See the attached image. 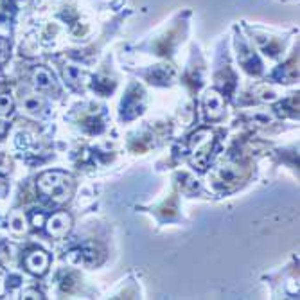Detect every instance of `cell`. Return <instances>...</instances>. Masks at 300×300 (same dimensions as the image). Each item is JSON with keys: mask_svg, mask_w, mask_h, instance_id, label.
Returning a JSON list of instances; mask_svg holds the SVG:
<instances>
[{"mask_svg": "<svg viewBox=\"0 0 300 300\" xmlns=\"http://www.w3.org/2000/svg\"><path fill=\"white\" fill-rule=\"evenodd\" d=\"M38 190L43 196L50 198L54 203H65L74 189L72 178L61 171H47L36 182Z\"/></svg>", "mask_w": 300, "mask_h": 300, "instance_id": "1", "label": "cell"}, {"mask_svg": "<svg viewBox=\"0 0 300 300\" xmlns=\"http://www.w3.org/2000/svg\"><path fill=\"white\" fill-rule=\"evenodd\" d=\"M45 227H47V234L54 239H63L67 234L72 228V217L67 212H56L45 220Z\"/></svg>", "mask_w": 300, "mask_h": 300, "instance_id": "2", "label": "cell"}, {"mask_svg": "<svg viewBox=\"0 0 300 300\" xmlns=\"http://www.w3.org/2000/svg\"><path fill=\"white\" fill-rule=\"evenodd\" d=\"M25 268L29 274L33 275H43L49 268V255L45 254L43 250H33L25 255Z\"/></svg>", "mask_w": 300, "mask_h": 300, "instance_id": "3", "label": "cell"}, {"mask_svg": "<svg viewBox=\"0 0 300 300\" xmlns=\"http://www.w3.org/2000/svg\"><path fill=\"white\" fill-rule=\"evenodd\" d=\"M223 95L217 90H207L203 95V108L207 112V117L210 119H220L223 115Z\"/></svg>", "mask_w": 300, "mask_h": 300, "instance_id": "4", "label": "cell"}, {"mask_svg": "<svg viewBox=\"0 0 300 300\" xmlns=\"http://www.w3.org/2000/svg\"><path fill=\"white\" fill-rule=\"evenodd\" d=\"M72 254L77 255V261L83 262V264H87V266L97 264V262L101 261V257H103V252L99 250V247L97 244H94V243L83 244L79 250L72 252Z\"/></svg>", "mask_w": 300, "mask_h": 300, "instance_id": "5", "label": "cell"}, {"mask_svg": "<svg viewBox=\"0 0 300 300\" xmlns=\"http://www.w3.org/2000/svg\"><path fill=\"white\" fill-rule=\"evenodd\" d=\"M237 49H239V61L243 63V67L248 70V72L252 74H259L261 72V63H259L257 56H255L254 52H252L250 49H248L247 45H244L243 40H239L237 42Z\"/></svg>", "mask_w": 300, "mask_h": 300, "instance_id": "6", "label": "cell"}, {"mask_svg": "<svg viewBox=\"0 0 300 300\" xmlns=\"http://www.w3.org/2000/svg\"><path fill=\"white\" fill-rule=\"evenodd\" d=\"M141 88H133L126 99L122 101V115L126 117H133V115H137L141 112Z\"/></svg>", "mask_w": 300, "mask_h": 300, "instance_id": "7", "label": "cell"}, {"mask_svg": "<svg viewBox=\"0 0 300 300\" xmlns=\"http://www.w3.org/2000/svg\"><path fill=\"white\" fill-rule=\"evenodd\" d=\"M296 63H298V60L293 58L288 65L281 67V69L275 72V77L281 79V81H284V83H291V81H295L296 77H298V67H296Z\"/></svg>", "mask_w": 300, "mask_h": 300, "instance_id": "8", "label": "cell"}, {"mask_svg": "<svg viewBox=\"0 0 300 300\" xmlns=\"http://www.w3.org/2000/svg\"><path fill=\"white\" fill-rule=\"evenodd\" d=\"M210 141H212V133L207 131V129H200V131L194 133L193 137L189 139L190 151H193V153H200L207 144H209Z\"/></svg>", "mask_w": 300, "mask_h": 300, "instance_id": "9", "label": "cell"}, {"mask_svg": "<svg viewBox=\"0 0 300 300\" xmlns=\"http://www.w3.org/2000/svg\"><path fill=\"white\" fill-rule=\"evenodd\" d=\"M33 81H35V85L38 88H43V90H47V88L52 87V74L49 72L47 69H36L35 74H33Z\"/></svg>", "mask_w": 300, "mask_h": 300, "instance_id": "10", "label": "cell"}, {"mask_svg": "<svg viewBox=\"0 0 300 300\" xmlns=\"http://www.w3.org/2000/svg\"><path fill=\"white\" fill-rule=\"evenodd\" d=\"M173 76H175V70H173L169 65H158L151 72V83L153 81H156V83H166V81H169Z\"/></svg>", "mask_w": 300, "mask_h": 300, "instance_id": "11", "label": "cell"}, {"mask_svg": "<svg viewBox=\"0 0 300 300\" xmlns=\"http://www.w3.org/2000/svg\"><path fill=\"white\" fill-rule=\"evenodd\" d=\"M217 176H220V180L223 183H236V182H239L241 173H239V169H237V166H227V168L220 169Z\"/></svg>", "mask_w": 300, "mask_h": 300, "instance_id": "12", "label": "cell"}, {"mask_svg": "<svg viewBox=\"0 0 300 300\" xmlns=\"http://www.w3.org/2000/svg\"><path fill=\"white\" fill-rule=\"evenodd\" d=\"M16 257V248L9 243H0V264L4 266H13Z\"/></svg>", "mask_w": 300, "mask_h": 300, "instance_id": "13", "label": "cell"}, {"mask_svg": "<svg viewBox=\"0 0 300 300\" xmlns=\"http://www.w3.org/2000/svg\"><path fill=\"white\" fill-rule=\"evenodd\" d=\"M9 225H11V230L15 232V234H23L25 232V216H23V212H20V210H15V212L11 214V217H9Z\"/></svg>", "mask_w": 300, "mask_h": 300, "instance_id": "14", "label": "cell"}, {"mask_svg": "<svg viewBox=\"0 0 300 300\" xmlns=\"http://www.w3.org/2000/svg\"><path fill=\"white\" fill-rule=\"evenodd\" d=\"M65 77L70 81V83H81L83 79H88L83 72H81L77 67H69V69L65 70Z\"/></svg>", "mask_w": 300, "mask_h": 300, "instance_id": "15", "label": "cell"}, {"mask_svg": "<svg viewBox=\"0 0 300 300\" xmlns=\"http://www.w3.org/2000/svg\"><path fill=\"white\" fill-rule=\"evenodd\" d=\"M77 288V279L74 275H65L61 279V291L63 293H74Z\"/></svg>", "mask_w": 300, "mask_h": 300, "instance_id": "16", "label": "cell"}, {"mask_svg": "<svg viewBox=\"0 0 300 300\" xmlns=\"http://www.w3.org/2000/svg\"><path fill=\"white\" fill-rule=\"evenodd\" d=\"M23 108H25L29 114H40V110H42V101H40L38 97H27L25 101H23Z\"/></svg>", "mask_w": 300, "mask_h": 300, "instance_id": "17", "label": "cell"}, {"mask_svg": "<svg viewBox=\"0 0 300 300\" xmlns=\"http://www.w3.org/2000/svg\"><path fill=\"white\" fill-rule=\"evenodd\" d=\"M13 112V99L9 95H0V115H8Z\"/></svg>", "mask_w": 300, "mask_h": 300, "instance_id": "18", "label": "cell"}, {"mask_svg": "<svg viewBox=\"0 0 300 300\" xmlns=\"http://www.w3.org/2000/svg\"><path fill=\"white\" fill-rule=\"evenodd\" d=\"M9 56V43L8 40L0 38V63H4Z\"/></svg>", "mask_w": 300, "mask_h": 300, "instance_id": "19", "label": "cell"}, {"mask_svg": "<svg viewBox=\"0 0 300 300\" xmlns=\"http://www.w3.org/2000/svg\"><path fill=\"white\" fill-rule=\"evenodd\" d=\"M31 221H33V227H36V228L43 227V225H45V214L35 212L33 214V217H31Z\"/></svg>", "mask_w": 300, "mask_h": 300, "instance_id": "20", "label": "cell"}, {"mask_svg": "<svg viewBox=\"0 0 300 300\" xmlns=\"http://www.w3.org/2000/svg\"><path fill=\"white\" fill-rule=\"evenodd\" d=\"M9 166H11V160L6 155L4 151H0V171H8Z\"/></svg>", "mask_w": 300, "mask_h": 300, "instance_id": "21", "label": "cell"}, {"mask_svg": "<svg viewBox=\"0 0 300 300\" xmlns=\"http://www.w3.org/2000/svg\"><path fill=\"white\" fill-rule=\"evenodd\" d=\"M22 296H23V298H38V300H42V298H43L42 293H40L38 289H25Z\"/></svg>", "mask_w": 300, "mask_h": 300, "instance_id": "22", "label": "cell"}, {"mask_svg": "<svg viewBox=\"0 0 300 300\" xmlns=\"http://www.w3.org/2000/svg\"><path fill=\"white\" fill-rule=\"evenodd\" d=\"M6 193H8V183H6V182H4V180L0 178V198L4 196V194H6Z\"/></svg>", "mask_w": 300, "mask_h": 300, "instance_id": "23", "label": "cell"}]
</instances>
